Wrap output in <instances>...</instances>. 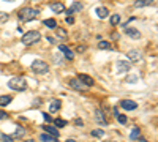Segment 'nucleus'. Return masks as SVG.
<instances>
[{"label":"nucleus","instance_id":"obj_1","mask_svg":"<svg viewBox=\"0 0 158 142\" xmlns=\"http://www.w3.org/2000/svg\"><path fill=\"white\" fill-rule=\"evenodd\" d=\"M40 14V11L35 10V8H29V6H25V8H21L19 13H18V18L21 22H30L33 19H36Z\"/></svg>","mask_w":158,"mask_h":142},{"label":"nucleus","instance_id":"obj_2","mask_svg":"<svg viewBox=\"0 0 158 142\" xmlns=\"http://www.w3.org/2000/svg\"><path fill=\"white\" fill-rule=\"evenodd\" d=\"M40 40H41V35H40V32L30 30V32H27V33L22 35V40H21V41H22L24 46H32V44L38 43Z\"/></svg>","mask_w":158,"mask_h":142},{"label":"nucleus","instance_id":"obj_3","mask_svg":"<svg viewBox=\"0 0 158 142\" xmlns=\"http://www.w3.org/2000/svg\"><path fill=\"white\" fill-rule=\"evenodd\" d=\"M8 87L11 90H15V92H24V90L27 88V82H25V79H22V77H11L8 81Z\"/></svg>","mask_w":158,"mask_h":142},{"label":"nucleus","instance_id":"obj_4","mask_svg":"<svg viewBox=\"0 0 158 142\" xmlns=\"http://www.w3.org/2000/svg\"><path fill=\"white\" fill-rule=\"evenodd\" d=\"M32 71L36 73V74H48L49 73V65L44 62V60H35L32 63Z\"/></svg>","mask_w":158,"mask_h":142},{"label":"nucleus","instance_id":"obj_5","mask_svg":"<svg viewBox=\"0 0 158 142\" xmlns=\"http://www.w3.org/2000/svg\"><path fill=\"white\" fill-rule=\"evenodd\" d=\"M115 70H117V73H128L131 70V63L127 60H118L115 63Z\"/></svg>","mask_w":158,"mask_h":142},{"label":"nucleus","instance_id":"obj_6","mask_svg":"<svg viewBox=\"0 0 158 142\" xmlns=\"http://www.w3.org/2000/svg\"><path fill=\"white\" fill-rule=\"evenodd\" d=\"M123 32H125L127 36L133 38V40H139V38H141V32H139L138 29H135V27H128V25H125Z\"/></svg>","mask_w":158,"mask_h":142},{"label":"nucleus","instance_id":"obj_7","mask_svg":"<svg viewBox=\"0 0 158 142\" xmlns=\"http://www.w3.org/2000/svg\"><path fill=\"white\" fill-rule=\"evenodd\" d=\"M120 108L125 109V111H135L138 108V103L133 101V99H122L120 101Z\"/></svg>","mask_w":158,"mask_h":142},{"label":"nucleus","instance_id":"obj_8","mask_svg":"<svg viewBox=\"0 0 158 142\" xmlns=\"http://www.w3.org/2000/svg\"><path fill=\"white\" fill-rule=\"evenodd\" d=\"M141 57H142V55H141V52H139L138 49H131V51H128V52H127V59H128L130 62H133V63L139 62Z\"/></svg>","mask_w":158,"mask_h":142},{"label":"nucleus","instance_id":"obj_9","mask_svg":"<svg viewBox=\"0 0 158 142\" xmlns=\"http://www.w3.org/2000/svg\"><path fill=\"white\" fill-rule=\"evenodd\" d=\"M77 79L79 81H81L85 87H92V85H94L95 84V81H94V77H92V76H89V74H77Z\"/></svg>","mask_w":158,"mask_h":142},{"label":"nucleus","instance_id":"obj_10","mask_svg":"<svg viewBox=\"0 0 158 142\" xmlns=\"http://www.w3.org/2000/svg\"><path fill=\"white\" fill-rule=\"evenodd\" d=\"M59 51H60V52L65 55V59H68V60H73V59H74V52H73V51H71L68 46L60 44V46H59Z\"/></svg>","mask_w":158,"mask_h":142},{"label":"nucleus","instance_id":"obj_11","mask_svg":"<svg viewBox=\"0 0 158 142\" xmlns=\"http://www.w3.org/2000/svg\"><path fill=\"white\" fill-rule=\"evenodd\" d=\"M68 84H70V87L71 88H74V90H79V92H84V90L87 88L81 81H79V79H70L68 81Z\"/></svg>","mask_w":158,"mask_h":142},{"label":"nucleus","instance_id":"obj_12","mask_svg":"<svg viewBox=\"0 0 158 142\" xmlns=\"http://www.w3.org/2000/svg\"><path fill=\"white\" fill-rule=\"evenodd\" d=\"M60 106H62V101L60 99H52L51 104H49V112L51 114H57L60 111Z\"/></svg>","mask_w":158,"mask_h":142},{"label":"nucleus","instance_id":"obj_13","mask_svg":"<svg viewBox=\"0 0 158 142\" xmlns=\"http://www.w3.org/2000/svg\"><path fill=\"white\" fill-rule=\"evenodd\" d=\"M49 8H51L52 11H54V13H57V14H59V13H63L65 10H67V8H65V5H63V3H60V2H54V3H51V5H49Z\"/></svg>","mask_w":158,"mask_h":142},{"label":"nucleus","instance_id":"obj_14","mask_svg":"<svg viewBox=\"0 0 158 142\" xmlns=\"http://www.w3.org/2000/svg\"><path fill=\"white\" fill-rule=\"evenodd\" d=\"M82 10V3L81 2H74L68 10H65V11H67V14L70 16V14H73V13H77V11H81Z\"/></svg>","mask_w":158,"mask_h":142},{"label":"nucleus","instance_id":"obj_15","mask_svg":"<svg viewBox=\"0 0 158 142\" xmlns=\"http://www.w3.org/2000/svg\"><path fill=\"white\" fill-rule=\"evenodd\" d=\"M41 128H43V130H44L48 134L54 136V137H59V130H57L56 126H51V125H43Z\"/></svg>","mask_w":158,"mask_h":142},{"label":"nucleus","instance_id":"obj_16","mask_svg":"<svg viewBox=\"0 0 158 142\" xmlns=\"http://www.w3.org/2000/svg\"><path fill=\"white\" fill-rule=\"evenodd\" d=\"M97 16H98L100 19L108 18V16H109V11H108V8H104V6H98V8H97Z\"/></svg>","mask_w":158,"mask_h":142},{"label":"nucleus","instance_id":"obj_17","mask_svg":"<svg viewBox=\"0 0 158 142\" xmlns=\"http://www.w3.org/2000/svg\"><path fill=\"white\" fill-rule=\"evenodd\" d=\"M95 120H97L98 123H101V125H106V123H108L106 119H104V114L101 112V109H98V111L95 112Z\"/></svg>","mask_w":158,"mask_h":142},{"label":"nucleus","instance_id":"obj_18","mask_svg":"<svg viewBox=\"0 0 158 142\" xmlns=\"http://www.w3.org/2000/svg\"><path fill=\"white\" fill-rule=\"evenodd\" d=\"M13 96L11 95H2L0 96V108H3V106H8L10 103H11Z\"/></svg>","mask_w":158,"mask_h":142},{"label":"nucleus","instance_id":"obj_19","mask_svg":"<svg viewBox=\"0 0 158 142\" xmlns=\"http://www.w3.org/2000/svg\"><path fill=\"white\" fill-rule=\"evenodd\" d=\"M153 2H155V0H136L135 6H136V8H141V6H149V5H152Z\"/></svg>","mask_w":158,"mask_h":142},{"label":"nucleus","instance_id":"obj_20","mask_svg":"<svg viewBox=\"0 0 158 142\" xmlns=\"http://www.w3.org/2000/svg\"><path fill=\"white\" fill-rule=\"evenodd\" d=\"M40 140H43V142H57V137H54V136H48V134H41L40 136Z\"/></svg>","mask_w":158,"mask_h":142},{"label":"nucleus","instance_id":"obj_21","mask_svg":"<svg viewBox=\"0 0 158 142\" xmlns=\"http://www.w3.org/2000/svg\"><path fill=\"white\" fill-rule=\"evenodd\" d=\"M139 137H141V130H139V128H135V130L131 131V134H130V139L131 140H136Z\"/></svg>","mask_w":158,"mask_h":142},{"label":"nucleus","instance_id":"obj_22","mask_svg":"<svg viewBox=\"0 0 158 142\" xmlns=\"http://www.w3.org/2000/svg\"><path fill=\"white\" fill-rule=\"evenodd\" d=\"M43 24L46 25V27H49V29H56V27H57V22H56V19H46Z\"/></svg>","mask_w":158,"mask_h":142},{"label":"nucleus","instance_id":"obj_23","mask_svg":"<svg viewBox=\"0 0 158 142\" xmlns=\"http://www.w3.org/2000/svg\"><path fill=\"white\" fill-rule=\"evenodd\" d=\"M98 49H112V44L109 43V41H100L98 43Z\"/></svg>","mask_w":158,"mask_h":142},{"label":"nucleus","instance_id":"obj_24","mask_svg":"<svg viewBox=\"0 0 158 142\" xmlns=\"http://www.w3.org/2000/svg\"><path fill=\"white\" fill-rule=\"evenodd\" d=\"M109 22H111V25H118V24H120V16H118V14H112Z\"/></svg>","mask_w":158,"mask_h":142},{"label":"nucleus","instance_id":"obj_25","mask_svg":"<svg viewBox=\"0 0 158 142\" xmlns=\"http://www.w3.org/2000/svg\"><path fill=\"white\" fill-rule=\"evenodd\" d=\"M54 125H56V128H63V126H67V120L56 119V120H54Z\"/></svg>","mask_w":158,"mask_h":142},{"label":"nucleus","instance_id":"obj_26","mask_svg":"<svg viewBox=\"0 0 158 142\" xmlns=\"http://www.w3.org/2000/svg\"><path fill=\"white\" fill-rule=\"evenodd\" d=\"M92 136H94V137H98V139H101V137L104 136V131H103V130H100V128H97V130L92 131Z\"/></svg>","mask_w":158,"mask_h":142},{"label":"nucleus","instance_id":"obj_27","mask_svg":"<svg viewBox=\"0 0 158 142\" xmlns=\"http://www.w3.org/2000/svg\"><path fill=\"white\" fill-rule=\"evenodd\" d=\"M0 140L2 142H15V137L8 136V134H0Z\"/></svg>","mask_w":158,"mask_h":142},{"label":"nucleus","instance_id":"obj_28","mask_svg":"<svg viewBox=\"0 0 158 142\" xmlns=\"http://www.w3.org/2000/svg\"><path fill=\"white\" fill-rule=\"evenodd\" d=\"M127 82H130V84H135V82H138L139 81V77L138 76H135V74H130V76H127V79H125Z\"/></svg>","mask_w":158,"mask_h":142},{"label":"nucleus","instance_id":"obj_29","mask_svg":"<svg viewBox=\"0 0 158 142\" xmlns=\"http://www.w3.org/2000/svg\"><path fill=\"white\" fill-rule=\"evenodd\" d=\"M117 120L120 125H127L128 123V119H127V115H120V114H117Z\"/></svg>","mask_w":158,"mask_h":142},{"label":"nucleus","instance_id":"obj_30","mask_svg":"<svg viewBox=\"0 0 158 142\" xmlns=\"http://www.w3.org/2000/svg\"><path fill=\"white\" fill-rule=\"evenodd\" d=\"M24 133H25L24 128H22V126H18V128H16V133H15V136H13V137H22Z\"/></svg>","mask_w":158,"mask_h":142},{"label":"nucleus","instance_id":"obj_31","mask_svg":"<svg viewBox=\"0 0 158 142\" xmlns=\"http://www.w3.org/2000/svg\"><path fill=\"white\" fill-rule=\"evenodd\" d=\"M8 18H10V14H8V13H3V11H0V22H6L8 21Z\"/></svg>","mask_w":158,"mask_h":142},{"label":"nucleus","instance_id":"obj_32","mask_svg":"<svg viewBox=\"0 0 158 142\" xmlns=\"http://www.w3.org/2000/svg\"><path fill=\"white\" fill-rule=\"evenodd\" d=\"M57 35H59L60 38H65V36H67V32H65L63 29H57Z\"/></svg>","mask_w":158,"mask_h":142},{"label":"nucleus","instance_id":"obj_33","mask_svg":"<svg viewBox=\"0 0 158 142\" xmlns=\"http://www.w3.org/2000/svg\"><path fill=\"white\" fill-rule=\"evenodd\" d=\"M5 119H8V114H6L5 111L0 109V120H5Z\"/></svg>","mask_w":158,"mask_h":142},{"label":"nucleus","instance_id":"obj_34","mask_svg":"<svg viewBox=\"0 0 158 142\" xmlns=\"http://www.w3.org/2000/svg\"><path fill=\"white\" fill-rule=\"evenodd\" d=\"M43 119H44L46 122H51V120H52V119H51V115H49L48 112H44V114H43Z\"/></svg>","mask_w":158,"mask_h":142},{"label":"nucleus","instance_id":"obj_35","mask_svg":"<svg viewBox=\"0 0 158 142\" xmlns=\"http://www.w3.org/2000/svg\"><path fill=\"white\" fill-rule=\"evenodd\" d=\"M74 125H77V126H82L84 123H82V120H81V119H74Z\"/></svg>","mask_w":158,"mask_h":142},{"label":"nucleus","instance_id":"obj_36","mask_svg":"<svg viewBox=\"0 0 158 142\" xmlns=\"http://www.w3.org/2000/svg\"><path fill=\"white\" fill-rule=\"evenodd\" d=\"M67 22H68V24H74V19H73V16H71V14L67 18Z\"/></svg>","mask_w":158,"mask_h":142},{"label":"nucleus","instance_id":"obj_37","mask_svg":"<svg viewBox=\"0 0 158 142\" xmlns=\"http://www.w3.org/2000/svg\"><path fill=\"white\" fill-rule=\"evenodd\" d=\"M38 104H41V99H35V101H33V108H36Z\"/></svg>","mask_w":158,"mask_h":142},{"label":"nucleus","instance_id":"obj_38","mask_svg":"<svg viewBox=\"0 0 158 142\" xmlns=\"http://www.w3.org/2000/svg\"><path fill=\"white\" fill-rule=\"evenodd\" d=\"M84 51H85V46H79L77 47V52H84Z\"/></svg>","mask_w":158,"mask_h":142},{"label":"nucleus","instance_id":"obj_39","mask_svg":"<svg viewBox=\"0 0 158 142\" xmlns=\"http://www.w3.org/2000/svg\"><path fill=\"white\" fill-rule=\"evenodd\" d=\"M48 41H49V43H54V38H52V36L49 35V36H48Z\"/></svg>","mask_w":158,"mask_h":142},{"label":"nucleus","instance_id":"obj_40","mask_svg":"<svg viewBox=\"0 0 158 142\" xmlns=\"http://www.w3.org/2000/svg\"><path fill=\"white\" fill-rule=\"evenodd\" d=\"M136 140H138V142H147L146 139H141V137H139V139H136Z\"/></svg>","mask_w":158,"mask_h":142},{"label":"nucleus","instance_id":"obj_41","mask_svg":"<svg viewBox=\"0 0 158 142\" xmlns=\"http://www.w3.org/2000/svg\"><path fill=\"white\" fill-rule=\"evenodd\" d=\"M67 142H77V140H74V139H68Z\"/></svg>","mask_w":158,"mask_h":142},{"label":"nucleus","instance_id":"obj_42","mask_svg":"<svg viewBox=\"0 0 158 142\" xmlns=\"http://www.w3.org/2000/svg\"><path fill=\"white\" fill-rule=\"evenodd\" d=\"M25 142H35L33 139H27V140H25Z\"/></svg>","mask_w":158,"mask_h":142},{"label":"nucleus","instance_id":"obj_43","mask_svg":"<svg viewBox=\"0 0 158 142\" xmlns=\"http://www.w3.org/2000/svg\"><path fill=\"white\" fill-rule=\"evenodd\" d=\"M3 2H15V0H3Z\"/></svg>","mask_w":158,"mask_h":142}]
</instances>
